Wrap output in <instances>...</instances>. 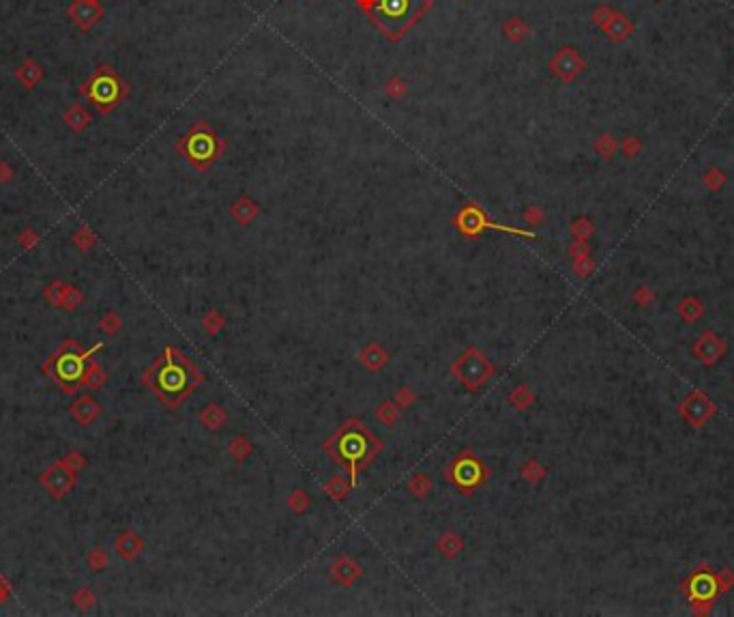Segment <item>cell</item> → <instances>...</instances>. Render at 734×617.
Here are the masks:
<instances>
[{
	"label": "cell",
	"instance_id": "obj_1",
	"mask_svg": "<svg viewBox=\"0 0 734 617\" xmlns=\"http://www.w3.org/2000/svg\"><path fill=\"white\" fill-rule=\"evenodd\" d=\"M80 95H84L89 99L97 112L101 114H110L129 93L127 85L118 77V73L114 71L112 65H99L95 69V73L82 82V87L77 89Z\"/></svg>",
	"mask_w": 734,
	"mask_h": 617
},
{
	"label": "cell",
	"instance_id": "obj_2",
	"mask_svg": "<svg viewBox=\"0 0 734 617\" xmlns=\"http://www.w3.org/2000/svg\"><path fill=\"white\" fill-rule=\"evenodd\" d=\"M423 5L425 0H372L369 15L382 32L398 37L419 20Z\"/></svg>",
	"mask_w": 734,
	"mask_h": 617
},
{
	"label": "cell",
	"instance_id": "obj_3",
	"mask_svg": "<svg viewBox=\"0 0 734 617\" xmlns=\"http://www.w3.org/2000/svg\"><path fill=\"white\" fill-rule=\"evenodd\" d=\"M69 18L75 22V26L82 30V32H89L93 30V26L97 22H101L103 18V7L101 3H89V0H73V3L69 5L67 9Z\"/></svg>",
	"mask_w": 734,
	"mask_h": 617
},
{
	"label": "cell",
	"instance_id": "obj_4",
	"mask_svg": "<svg viewBox=\"0 0 734 617\" xmlns=\"http://www.w3.org/2000/svg\"><path fill=\"white\" fill-rule=\"evenodd\" d=\"M82 373H84V357H80V355L67 353V355H63V357L56 361V377H58V381H63V383H73V381H77V379L82 377Z\"/></svg>",
	"mask_w": 734,
	"mask_h": 617
},
{
	"label": "cell",
	"instance_id": "obj_5",
	"mask_svg": "<svg viewBox=\"0 0 734 617\" xmlns=\"http://www.w3.org/2000/svg\"><path fill=\"white\" fill-rule=\"evenodd\" d=\"M15 77H18V82H20V85H22L24 89H34V87H39V85H41V80H43V69H41V65H39L37 61L26 58V61H22V63L18 65V69H15Z\"/></svg>",
	"mask_w": 734,
	"mask_h": 617
},
{
	"label": "cell",
	"instance_id": "obj_6",
	"mask_svg": "<svg viewBox=\"0 0 734 617\" xmlns=\"http://www.w3.org/2000/svg\"><path fill=\"white\" fill-rule=\"evenodd\" d=\"M554 67H556V73H560L565 80H571L584 67V63H580V58L574 50H563L558 54Z\"/></svg>",
	"mask_w": 734,
	"mask_h": 617
},
{
	"label": "cell",
	"instance_id": "obj_7",
	"mask_svg": "<svg viewBox=\"0 0 734 617\" xmlns=\"http://www.w3.org/2000/svg\"><path fill=\"white\" fill-rule=\"evenodd\" d=\"M89 123H91V114H89V110H86L82 104H73V106L65 112V125H67L69 130H73L75 134L84 132L86 127H89Z\"/></svg>",
	"mask_w": 734,
	"mask_h": 617
},
{
	"label": "cell",
	"instance_id": "obj_8",
	"mask_svg": "<svg viewBox=\"0 0 734 617\" xmlns=\"http://www.w3.org/2000/svg\"><path fill=\"white\" fill-rule=\"evenodd\" d=\"M631 22L625 18V15H621V13H616V15H610V22L606 24V30H608V35H610V39H614V41H623V39H627L629 37V32H631Z\"/></svg>",
	"mask_w": 734,
	"mask_h": 617
},
{
	"label": "cell",
	"instance_id": "obj_9",
	"mask_svg": "<svg viewBox=\"0 0 734 617\" xmlns=\"http://www.w3.org/2000/svg\"><path fill=\"white\" fill-rule=\"evenodd\" d=\"M700 411H702V413H707V411H711L704 398H702V400H700V398L689 400V404H687V418H692L696 424H700V422H702V418H700ZM707 416H709V413H707Z\"/></svg>",
	"mask_w": 734,
	"mask_h": 617
},
{
	"label": "cell",
	"instance_id": "obj_10",
	"mask_svg": "<svg viewBox=\"0 0 734 617\" xmlns=\"http://www.w3.org/2000/svg\"><path fill=\"white\" fill-rule=\"evenodd\" d=\"M77 411H84V413L77 418V420H82V422H89V420H93V416L97 413V409L93 406V402H91V400H80V402L73 406V413H77Z\"/></svg>",
	"mask_w": 734,
	"mask_h": 617
},
{
	"label": "cell",
	"instance_id": "obj_11",
	"mask_svg": "<svg viewBox=\"0 0 734 617\" xmlns=\"http://www.w3.org/2000/svg\"><path fill=\"white\" fill-rule=\"evenodd\" d=\"M75 241H77L80 248H89V245L93 243V235H91V230H89V228H80V232L75 235Z\"/></svg>",
	"mask_w": 734,
	"mask_h": 617
},
{
	"label": "cell",
	"instance_id": "obj_12",
	"mask_svg": "<svg viewBox=\"0 0 734 617\" xmlns=\"http://www.w3.org/2000/svg\"><path fill=\"white\" fill-rule=\"evenodd\" d=\"M11 168L7 166V163H0V181H9L11 179Z\"/></svg>",
	"mask_w": 734,
	"mask_h": 617
},
{
	"label": "cell",
	"instance_id": "obj_13",
	"mask_svg": "<svg viewBox=\"0 0 734 617\" xmlns=\"http://www.w3.org/2000/svg\"><path fill=\"white\" fill-rule=\"evenodd\" d=\"M89 3H101V0H89Z\"/></svg>",
	"mask_w": 734,
	"mask_h": 617
}]
</instances>
